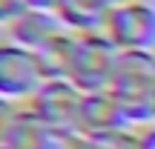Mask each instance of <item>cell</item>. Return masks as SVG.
Masks as SVG:
<instances>
[{
  "label": "cell",
  "mask_w": 155,
  "mask_h": 149,
  "mask_svg": "<svg viewBox=\"0 0 155 149\" xmlns=\"http://www.w3.org/2000/svg\"><path fill=\"white\" fill-rule=\"evenodd\" d=\"M152 83H155V52H121L109 92L118 98L129 126L135 129L155 123Z\"/></svg>",
  "instance_id": "1"
},
{
  "label": "cell",
  "mask_w": 155,
  "mask_h": 149,
  "mask_svg": "<svg viewBox=\"0 0 155 149\" xmlns=\"http://www.w3.org/2000/svg\"><path fill=\"white\" fill-rule=\"evenodd\" d=\"M118 57H121L118 46L112 43L104 32L78 34L69 80H72L81 92H104L112 83Z\"/></svg>",
  "instance_id": "2"
},
{
  "label": "cell",
  "mask_w": 155,
  "mask_h": 149,
  "mask_svg": "<svg viewBox=\"0 0 155 149\" xmlns=\"http://www.w3.org/2000/svg\"><path fill=\"white\" fill-rule=\"evenodd\" d=\"M104 34L118 52H155V6L147 0H121L109 6Z\"/></svg>",
  "instance_id": "3"
},
{
  "label": "cell",
  "mask_w": 155,
  "mask_h": 149,
  "mask_svg": "<svg viewBox=\"0 0 155 149\" xmlns=\"http://www.w3.org/2000/svg\"><path fill=\"white\" fill-rule=\"evenodd\" d=\"M49 80L38 60V52L6 43L0 46V98L3 103H29Z\"/></svg>",
  "instance_id": "4"
},
{
  "label": "cell",
  "mask_w": 155,
  "mask_h": 149,
  "mask_svg": "<svg viewBox=\"0 0 155 149\" xmlns=\"http://www.w3.org/2000/svg\"><path fill=\"white\" fill-rule=\"evenodd\" d=\"M83 92L66 77H49L40 92L29 100L32 112L58 132H78V112H81Z\"/></svg>",
  "instance_id": "5"
},
{
  "label": "cell",
  "mask_w": 155,
  "mask_h": 149,
  "mask_svg": "<svg viewBox=\"0 0 155 149\" xmlns=\"http://www.w3.org/2000/svg\"><path fill=\"white\" fill-rule=\"evenodd\" d=\"M58 129L46 126L29 103H6L0 146L3 149H49Z\"/></svg>",
  "instance_id": "6"
},
{
  "label": "cell",
  "mask_w": 155,
  "mask_h": 149,
  "mask_svg": "<svg viewBox=\"0 0 155 149\" xmlns=\"http://www.w3.org/2000/svg\"><path fill=\"white\" fill-rule=\"evenodd\" d=\"M61 32H63V23L58 17V11L52 9H29L26 15L15 17L12 23H3V40L23 46L29 52H40Z\"/></svg>",
  "instance_id": "7"
},
{
  "label": "cell",
  "mask_w": 155,
  "mask_h": 149,
  "mask_svg": "<svg viewBox=\"0 0 155 149\" xmlns=\"http://www.w3.org/2000/svg\"><path fill=\"white\" fill-rule=\"evenodd\" d=\"M129 126L127 115H124L118 98L104 89V92H83L81 112H78V132L83 138H92L101 132H112V129Z\"/></svg>",
  "instance_id": "8"
},
{
  "label": "cell",
  "mask_w": 155,
  "mask_h": 149,
  "mask_svg": "<svg viewBox=\"0 0 155 149\" xmlns=\"http://www.w3.org/2000/svg\"><path fill=\"white\" fill-rule=\"evenodd\" d=\"M106 11H109L106 0H61L58 6V17H61L63 29L75 34L104 32Z\"/></svg>",
  "instance_id": "9"
},
{
  "label": "cell",
  "mask_w": 155,
  "mask_h": 149,
  "mask_svg": "<svg viewBox=\"0 0 155 149\" xmlns=\"http://www.w3.org/2000/svg\"><path fill=\"white\" fill-rule=\"evenodd\" d=\"M75 40H78V34L63 29L61 34H55L38 52V60L43 66L46 77H66L69 80V69H72V57H75Z\"/></svg>",
  "instance_id": "10"
},
{
  "label": "cell",
  "mask_w": 155,
  "mask_h": 149,
  "mask_svg": "<svg viewBox=\"0 0 155 149\" xmlns=\"http://www.w3.org/2000/svg\"><path fill=\"white\" fill-rule=\"evenodd\" d=\"M89 149H141L138 144V129L135 126H124V129H112V132H101L86 138Z\"/></svg>",
  "instance_id": "11"
},
{
  "label": "cell",
  "mask_w": 155,
  "mask_h": 149,
  "mask_svg": "<svg viewBox=\"0 0 155 149\" xmlns=\"http://www.w3.org/2000/svg\"><path fill=\"white\" fill-rule=\"evenodd\" d=\"M29 9H38V3L35 0H0V23H12Z\"/></svg>",
  "instance_id": "12"
},
{
  "label": "cell",
  "mask_w": 155,
  "mask_h": 149,
  "mask_svg": "<svg viewBox=\"0 0 155 149\" xmlns=\"http://www.w3.org/2000/svg\"><path fill=\"white\" fill-rule=\"evenodd\" d=\"M49 149H89V146L81 132H55Z\"/></svg>",
  "instance_id": "13"
},
{
  "label": "cell",
  "mask_w": 155,
  "mask_h": 149,
  "mask_svg": "<svg viewBox=\"0 0 155 149\" xmlns=\"http://www.w3.org/2000/svg\"><path fill=\"white\" fill-rule=\"evenodd\" d=\"M138 144L141 149H155V123L138 126Z\"/></svg>",
  "instance_id": "14"
},
{
  "label": "cell",
  "mask_w": 155,
  "mask_h": 149,
  "mask_svg": "<svg viewBox=\"0 0 155 149\" xmlns=\"http://www.w3.org/2000/svg\"><path fill=\"white\" fill-rule=\"evenodd\" d=\"M152 118H155V83H152Z\"/></svg>",
  "instance_id": "15"
},
{
  "label": "cell",
  "mask_w": 155,
  "mask_h": 149,
  "mask_svg": "<svg viewBox=\"0 0 155 149\" xmlns=\"http://www.w3.org/2000/svg\"><path fill=\"white\" fill-rule=\"evenodd\" d=\"M106 3H109V6H115V3H121V0H106Z\"/></svg>",
  "instance_id": "16"
}]
</instances>
